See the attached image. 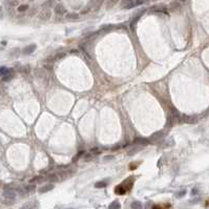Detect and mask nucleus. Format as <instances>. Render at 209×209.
Instances as JSON below:
<instances>
[{
	"mask_svg": "<svg viewBox=\"0 0 209 209\" xmlns=\"http://www.w3.org/2000/svg\"><path fill=\"white\" fill-rule=\"evenodd\" d=\"M35 189H36V186L35 185H29L25 187V191L27 192H32V191H34Z\"/></svg>",
	"mask_w": 209,
	"mask_h": 209,
	"instance_id": "26",
	"label": "nucleus"
},
{
	"mask_svg": "<svg viewBox=\"0 0 209 209\" xmlns=\"http://www.w3.org/2000/svg\"><path fill=\"white\" fill-rule=\"evenodd\" d=\"M54 11H55L56 14L60 15V16H61V15H64L65 13H66V9H65V7L63 6L62 4H57L55 6V10H54Z\"/></svg>",
	"mask_w": 209,
	"mask_h": 209,
	"instance_id": "6",
	"label": "nucleus"
},
{
	"mask_svg": "<svg viewBox=\"0 0 209 209\" xmlns=\"http://www.w3.org/2000/svg\"><path fill=\"white\" fill-rule=\"evenodd\" d=\"M197 192H198L197 188H193V189H192V191H191V193H192V195H197Z\"/></svg>",
	"mask_w": 209,
	"mask_h": 209,
	"instance_id": "33",
	"label": "nucleus"
},
{
	"mask_svg": "<svg viewBox=\"0 0 209 209\" xmlns=\"http://www.w3.org/2000/svg\"><path fill=\"white\" fill-rule=\"evenodd\" d=\"M9 72H10V68H4V66L0 68V76H1V77L5 76Z\"/></svg>",
	"mask_w": 209,
	"mask_h": 209,
	"instance_id": "23",
	"label": "nucleus"
},
{
	"mask_svg": "<svg viewBox=\"0 0 209 209\" xmlns=\"http://www.w3.org/2000/svg\"><path fill=\"white\" fill-rule=\"evenodd\" d=\"M65 56H66V54H65V53L58 54V55H56V57L54 58V59H57V60H59V59H62V58H64Z\"/></svg>",
	"mask_w": 209,
	"mask_h": 209,
	"instance_id": "28",
	"label": "nucleus"
},
{
	"mask_svg": "<svg viewBox=\"0 0 209 209\" xmlns=\"http://www.w3.org/2000/svg\"><path fill=\"white\" fill-rule=\"evenodd\" d=\"M121 5H122L123 9H131L137 4H136L135 0H122Z\"/></svg>",
	"mask_w": 209,
	"mask_h": 209,
	"instance_id": "3",
	"label": "nucleus"
},
{
	"mask_svg": "<svg viewBox=\"0 0 209 209\" xmlns=\"http://www.w3.org/2000/svg\"><path fill=\"white\" fill-rule=\"evenodd\" d=\"M173 144H175V142H173V140H172V139L166 140V142H165V146H173Z\"/></svg>",
	"mask_w": 209,
	"mask_h": 209,
	"instance_id": "27",
	"label": "nucleus"
},
{
	"mask_svg": "<svg viewBox=\"0 0 209 209\" xmlns=\"http://www.w3.org/2000/svg\"><path fill=\"white\" fill-rule=\"evenodd\" d=\"M29 1H34V0H29Z\"/></svg>",
	"mask_w": 209,
	"mask_h": 209,
	"instance_id": "35",
	"label": "nucleus"
},
{
	"mask_svg": "<svg viewBox=\"0 0 209 209\" xmlns=\"http://www.w3.org/2000/svg\"><path fill=\"white\" fill-rule=\"evenodd\" d=\"M35 76H36L38 79L42 80L43 78H45V74H44V70L42 68H36L35 70Z\"/></svg>",
	"mask_w": 209,
	"mask_h": 209,
	"instance_id": "10",
	"label": "nucleus"
},
{
	"mask_svg": "<svg viewBox=\"0 0 209 209\" xmlns=\"http://www.w3.org/2000/svg\"><path fill=\"white\" fill-rule=\"evenodd\" d=\"M131 209H143V206H142L141 202L135 201V202L131 203Z\"/></svg>",
	"mask_w": 209,
	"mask_h": 209,
	"instance_id": "17",
	"label": "nucleus"
},
{
	"mask_svg": "<svg viewBox=\"0 0 209 209\" xmlns=\"http://www.w3.org/2000/svg\"><path fill=\"white\" fill-rule=\"evenodd\" d=\"M118 2H119V0H107V2H106V7H107V9H111V7L115 6Z\"/></svg>",
	"mask_w": 209,
	"mask_h": 209,
	"instance_id": "18",
	"label": "nucleus"
},
{
	"mask_svg": "<svg viewBox=\"0 0 209 209\" xmlns=\"http://www.w3.org/2000/svg\"><path fill=\"white\" fill-rule=\"evenodd\" d=\"M44 177H42V175H39V177H36V178L32 179L31 180V183H41L44 181Z\"/></svg>",
	"mask_w": 209,
	"mask_h": 209,
	"instance_id": "21",
	"label": "nucleus"
},
{
	"mask_svg": "<svg viewBox=\"0 0 209 209\" xmlns=\"http://www.w3.org/2000/svg\"><path fill=\"white\" fill-rule=\"evenodd\" d=\"M146 1H147V0H136V4H137V5L143 4V3H145Z\"/></svg>",
	"mask_w": 209,
	"mask_h": 209,
	"instance_id": "31",
	"label": "nucleus"
},
{
	"mask_svg": "<svg viewBox=\"0 0 209 209\" xmlns=\"http://www.w3.org/2000/svg\"><path fill=\"white\" fill-rule=\"evenodd\" d=\"M93 3H94V1H90V2L87 4V6H86V9H84V10L82 11V14H85V13H88L89 12V10L91 9V5H93Z\"/></svg>",
	"mask_w": 209,
	"mask_h": 209,
	"instance_id": "25",
	"label": "nucleus"
},
{
	"mask_svg": "<svg viewBox=\"0 0 209 209\" xmlns=\"http://www.w3.org/2000/svg\"><path fill=\"white\" fill-rule=\"evenodd\" d=\"M18 1H20V0H18Z\"/></svg>",
	"mask_w": 209,
	"mask_h": 209,
	"instance_id": "36",
	"label": "nucleus"
},
{
	"mask_svg": "<svg viewBox=\"0 0 209 209\" xmlns=\"http://www.w3.org/2000/svg\"><path fill=\"white\" fill-rule=\"evenodd\" d=\"M141 147L142 146H140V145H138V146H136V147H131V148L128 149L127 154H128V156H134L135 154H137L138 152H140V150H141Z\"/></svg>",
	"mask_w": 209,
	"mask_h": 209,
	"instance_id": "12",
	"label": "nucleus"
},
{
	"mask_svg": "<svg viewBox=\"0 0 209 209\" xmlns=\"http://www.w3.org/2000/svg\"><path fill=\"white\" fill-rule=\"evenodd\" d=\"M52 189H54L53 184H47V185H43L42 187L39 188V192H40V193H45V192L47 191H51Z\"/></svg>",
	"mask_w": 209,
	"mask_h": 209,
	"instance_id": "7",
	"label": "nucleus"
},
{
	"mask_svg": "<svg viewBox=\"0 0 209 209\" xmlns=\"http://www.w3.org/2000/svg\"><path fill=\"white\" fill-rule=\"evenodd\" d=\"M52 17V11L50 9H44L40 14V19L43 21H47Z\"/></svg>",
	"mask_w": 209,
	"mask_h": 209,
	"instance_id": "1",
	"label": "nucleus"
},
{
	"mask_svg": "<svg viewBox=\"0 0 209 209\" xmlns=\"http://www.w3.org/2000/svg\"><path fill=\"white\" fill-rule=\"evenodd\" d=\"M47 180L50 181V182H52V183H56V182L59 181V177H58L56 173H51V175H48Z\"/></svg>",
	"mask_w": 209,
	"mask_h": 209,
	"instance_id": "15",
	"label": "nucleus"
},
{
	"mask_svg": "<svg viewBox=\"0 0 209 209\" xmlns=\"http://www.w3.org/2000/svg\"><path fill=\"white\" fill-rule=\"evenodd\" d=\"M107 185V182L106 181H101V182H98L95 184V187L96 188H103Z\"/></svg>",
	"mask_w": 209,
	"mask_h": 209,
	"instance_id": "22",
	"label": "nucleus"
},
{
	"mask_svg": "<svg viewBox=\"0 0 209 209\" xmlns=\"http://www.w3.org/2000/svg\"><path fill=\"white\" fill-rule=\"evenodd\" d=\"M163 137H164V131L163 130H159V131H156L154 134H152L149 139L152 140V141L156 142V141H159V140H161Z\"/></svg>",
	"mask_w": 209,
	"mask_h": 209,
	"instance_id": "2",
	"label": "nucleus"
},
{
	"mask_svg": "<svg viewBox=\"0 0 209 209\" xmlns=\"http://www.w3.org/2000/svg\"><path fill=\"white\" fill-rule=\"evenodd\" d=\"M3 195H4L5 199H9V200H14L15 197H16V193L13 189H5L3 191Z\"/></svg>",
	"mask_w": 209,
	"mask_h": 209,
	"instance_id": "4",
	"label": "nucleus"
},
{
	"mask_svg": "<svg viewBox=\"0 0 209 209\" xmlns=\"http://www.w3.org/2000/svg\"><path fill=\"white\" fill-rule=\"evenodd\" d=\"M134 143L137 145H140V146H144V145L148 144L149 141L147 139H143V138H137V139H135Z\"/></svg>",
	"mask_w": 209,
	"mask_h": 209,
	"instance_id": "9",
	"label": "nucleus"
},
{
	"mask_svg": "<svg viewBox=\"0 0 209 209\" xmlns=\"http://www.w3.org/2000/svg\"><path fill=\"white\" fill-rule=\"evenodd\" d=\"M183 120L185 121L186 123H189V124H195V123H197L198 119L195 116H185V117L183 118Z\"/></svg>",
	"mask_w": 209,
	"mask_h": 209,
	"instance_id": "8",
	"label": "nucleus"
},
{
	"mask_svg": "<svg viewBox=\"0 0 209 209\" xmlns=\"http://www.w3.org/2000/svg\"><path fill=\"white\" fill-rule=\"evenodd\" d=\"M152 12L154 13H166V10L164 6H161V5H156V6L152 7Z\"/></svg>",
	"mask_w": 209,
	"mask_h": 209,
	"instance_id": "13",
	"label": "nucleus"
},
{
	"mask_svg": "<svg viewBox=\"0 0 209 209\" xmlns=\"http://www.w3.org/2000/svg\"><path fill=\"white\" fill-rule=\"evenodd\" d=\"M29 9V5L27 4H21V5H19L18 6V12H20V13H22V12H25V11Z\"/></svg>",
	"mask_w": 209,
	"mask_h": 209,
	"instance_id": "24",
	"label": "nucleus"
},
{
	"mask_svg": "<svg viewBox=\"0 0 209 209\" xmlns=\"http://www.w3.org/2000/svg\"><path fill=\"white\" fill-rule=\"evenodd\" d=\"M13 72H14V70H13V68H10V72L7 73L5 76H3L2 81L7 82V81H10V80H12L13 77H14V74H13Z\"/></svg>",
	"mask_w": 209,
	"mask_h": 209,
	"instance_id": "11",
	"label": "nucleus"
},
{
	"mask_svg": "<svg viewBox=\"0 0 209 209\" xmlns=\"http://www.w3.org/2000/svg\"><path fill=\"white\" fill-rule=\"evenodd\" d=\"M21 209H35V203L34 202H29L27 204H24L21 207Z\"/></svg>",
	"mask_w": 209,
	"mask_h": 209,
	"instance_id": "19",
	"label": "nucleus"
},
{
	"mask_svg": "<svg viewBox=\"0 0 209 209\" xmlns=\"http://www.w3.org/2000/svg\"><path fill=\"white\" fill-rule=\"evenodd\" d=\"M54 4H55V1H54V0H47V1H45V2L42 4V7H43V9H50V7H52Z\"/></svg>",
	"mask_w": 209,
	"mask_h": 209,
	"instance_id": "16",
	"label": "nucleus"
},
{
	"mask_svg": "<svg viewBox=\"0 0 209 209\" xmlns=\"http://www.w3.org/2000/svg\"><path fill=\"white\" fill-rule=\"evenodd\" d=\"M66 19L68 20H77V19H79V14H77V13H68V14H66Z\"/></svg>",
	"mask_w": 209,
	"mask_h": 209,
	"instance_id": "14",
	"label": "nucleus"
},
{
	"mask_svg": "<svg viewBox=\"0 0 209 209\" xmlns=\"http://www.w3.org/2000/svg\"><path fill=\"white\" fill-rule=\"evenodd\" d=\"M185 193H186V190H182V191H180V192H178V193H177V198L184 197V195H185Z\"/></svg>",
	"mask_w": 209,
	"mask_h": 209,
	"instance_id": "30",
	"label": "nucleus"
},
{
	"mask_svg": "<svg viewBox=\"0 0 209 209\" xmlns=\"http://www.w3.org/2000/svg\"><path fill=\"white\" fill-rule=\"evenodd\" d=\"M36 44H31V45H27L25 46V47L23 48V51H22V53L24 54V55H31L33 52L36 50Z\"/></svg>",
	"mask_w": 209,
	"mask_h": 209,
	"instance_id": "5",
	"label": "nucleus"
},
{
	"mask_svg": "<svg viewBox=\"0 0 209 209\" xmlns=\"http://www.w3.org/2000/svg\"><path fill=\"white\" fill-rule=\"evenodd\" d=\"M120 208H121V204L118 201H115V202H113L109 205V209H120Z\"/></svg>",
	"mask_w": 209,
	"mask_h": 209,
	"instance_id": "20",
	"label": "nucleus"
},
{
	"mask_svg": "<svg viewBox=\"0 0 209 209\" xmlns=\"http://www.w3.org/2000/svg\"><path fill=\"white\" fill-rule=\"evenodd\" d=\"M84 154V152H80L78 154H76V156H75V158L73 159V162H76V161H77V160H79L80 156H82V154Z\"/></svg>",
	"mask_w": 209,
	"mask_h": 209,
	"instance_id": "29",
	"label": "nucleus"
},
{
	"mask_svg": "<svg viewBox=\"0 0 209 209\" xmlns=\"http://www.w3.org/2000/svg\"><path fill=\"white\" fill-rule=\"evenodd\" d=\"M152 209H161V207H160V206H154Z\"/></svg>",
	"mask_w": 209,
	"mask_h": 209,
	"instance_id": "34",
	"label": "nucleus"
},
{
	"mask_svg": "<svg viewBox=\"0 0 209 209\" xmlns=\"http://www.w3.org/2000/svg\"><path fill=\"white\" fill-rule=\"evenodd\" d=\"M91 158H93V157H91V154H84V160L85 161H89V160H91Z\"/></svg>",
	"mask_w": 209,
	"mask_h": 209,
	"instance_id": "32",
	"label": "nucleus"
}]
</instances>
